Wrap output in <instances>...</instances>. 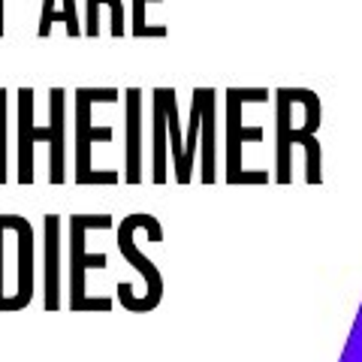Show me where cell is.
Wrapping results in <instances>:
<instances>
[{
  "mask_svg": "<svg viewBox=\"0 0 362 362\" xmlns=\"http://www.w3.org/2000/svg\"><path fill=\"white\" fill-rule=\"evenodd\" d=\"M139 100L142 94L139 90H130L127 94V103H130V115H127V181H139L142 178V160H139V151H142V145H139Z\"/></svg>",
  "mask_w": 362,
  "mask_h": 362,
  "instance_id": "obj_6",
  "label": "cell"
},
{
  "mask_svg": "<svg viewBox=\"0 0 362 362\" xmlns=\"http://www.w3.org/2000/svg\"><path fill=\"white\" fill-rule=\"evenodd\" d=\"M97 100H118V90H76V103H78V118H76V130H78V145H76V181H82V185H97V181H103V185H112V181H118L115 173H94L90 169V142L100 139V142H109L112 139V130L109 127H100L94 130L90 127V103H97Z\"/></svg>",
  "mask_w": 362,
  "mask_h": 362,
  "instance_id": "obj_2",
  "label": "cell"
},
{
  "mask_svg": "<svg viewBox=\"0 0 362 362\" xmlns=\"http://www.w3.org/2000/svg\"><path fill=\"white\" fill-rule=\"evenodd\" d=\"M66 21V28L76 37L78 18H76V0H42V18H40V37H49L52 21Z\"/></svg>",
  "mask_w": 362,
  "mask_h": 362,
  "instance_id": "obj_8",
  "label": "cell"
},
{
  "mask_svg": "<svg viewBox=\"0 0 362 362\" xmlns=\"http://www.w3.org/2000/svg\"><path fill=\"white\" fill-rule=\"evenodd\" d=\"M6 181V88H0V185Z\"/></svg>",
  "mask_w": 362,
  "mask_h": 362,
  "instance_id": "obj_10",
  "label": "cell"
},
{
  "mask_svg": "<svg viewBox=\"0 0 362 362\" xmlns=\"http://www.w3.org/2000/svg\"><path fill=\"white\" fill-rule=\"evenodd\" d=\"M33 296V230L18 214H0V311L25 308Z\"/></svg>",
  "mask_w": 362,
  "mask_h": 362,
  "instance_id": "obj_1",
  "label": "cell"
},
{
  "mask_svg": "<svg viewBox=\"0 0 362 362\" xmlns=\"http://www.w3.org/2000/svg\"><path fill=\"white\" fill-rule=\"evenodd\" d=\"M58 226L61 221L45 218V305L58 308Z\"/></svg>",
  "mask_w": 362,
  "mask_h": 362,
  "instance_id": "obj_5",
  "label": "cell"
},
{
  "mask_svg": "<svg viewBox=\"0 0 362 362\" xmlns=\"http://www.w3.org/2000/svg\"><path fill=\"white\" fill-rule=\"evenodd\" d=\"M154 181H166V88L154 90Z\"/></svg>",
  "mask_w": 362,
  "mask_h": 362,
  "instance_id": "obj_7",
  "label": "cell"
},
{
  "mask_svg": "<svg viewBox=\"0 0 362 362\" xmlns=\"http://www.w3.org/2000/svg\"><path fill=\"white\" fill-rule=\"evenodd\" d=\"M0 37H4V0H0Z\"/></svg>",
  "mask_w": 362,
  "mask_h": 362,
  "instance_id": "obj_11",
  "label": "cell"
},
{
  "mask_svg": "<svg viewBox=\"0 0 362 362\" xmlns=\"http://www.w3.org/2000/svg\"><path fill=\"white\" fill-rule=\"evenodd\" d=\"M52 124L49 127H33V88L18 90V181H33V142L45 139L52 145Z\"/></svg>",
  "mask_w": 362,
  "mask_h": 362,
  "instance_id": "obj_3",
  "label": "cell"
},
{
  "mask_svg": "<svg viewBox=\"0 0 362 362\" xmlns=\"http://www.w3.org/2000/svg\"><path fill=\"white\" fill-rule=\"evenodd\" d=\"M103 4H109L112 6V18H115V21H112V30H115L118 33V37H121V30H124V9H121V0H88V33H94V37H97V9L100 6H103Z\"/></svg>",
  "mask_w": 362,
  "mask_h": 362,
  "instance_id": "obj_9",
  "label": "cell"
},
{
  "mask_svg": "<svg viewBox=\"0 0 362 362\" xmlns=\"http://www.w3.org/2000/svg\"><path fill=\"white\" fill-rule=\"evenodd\" d=\"M52 160H49V178L54 185L64 181V90H52Z\"/></svg>",
  "mask_w": 362,
  "mask_h": 362,
  "instance_id": "obj_4",
  "label": "cell"
}]
</instances>
